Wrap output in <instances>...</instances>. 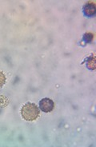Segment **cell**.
<instances>
[{"label": "cell", "instance_id": "obj_1", "mask_svg": "<svg viewBox=\"0 0 96 147\" xmlns=\"http://www.w3.org/2000/svg\"><path fill=\"white\" fill-rule=\"evenodd\" d=\"M20 112L22 118L28 121H35L40 114V111L37 105L31 102L24 104L21 108Z\"/></svg>", "mask_w": 96, "mask_h": 147}, {"label": "cell", "instance_id": "obj_2", "mask_svg": "<svg viewBox=\"0 0 96 147\" xmlns=\"http://www.w3.org/2000/svg\"><path fill=\"white\" fill-rule=\"evenodd\" d=\"M39 109L44 113H50L55 108L54 101L49 98H44L40 100L39 102Z\"/></svg>", "mask_w": 96, "mask_h": 147}, {"label": "cell", "instance_id": "obj_3", "mask_svg": "<svg viewBox=\"0 0 96 147\" xmlns=\"http://www.w3.org/2000/svg\"><path fill=\"white\" fill-rule=\"evenodd\" d=\"M83 13L87 17H92L95 15L96 7L95 3H87L83 7Z\"/></svg>", "mask_w": 96, "mask_h": 147}, {"label": "cell", "instance_id": "obj_4", "mask_svg": "<svg viewBox=\"0 0 96 147\" xmlns=\"http://www.w3.org/2000/svg\"><path fill=\"white\" fill-rule=\"evenodd\" d=\"M93 38H94V34L92 33H86L84 35H83V38H82V40L84 41L87 43H90L93 41Z\"/></svg>", "mask_w": 96, "mask_h": 147}, {"label": "cell", "instance_id": "obj_5", "mask_svg": "<svg viewBox=\"0 0 96 147\" xmlns=\"http://www.w3.org/2000/svg\"><path fill=\"white\" fill-rule=\"evenodd\" d=\"M9 104V100L4 95L0 96V107H5Z\"/></svg>", "mask_w": 96, "mask_h": 147}, {"label": "cell", "instance_id": "obj_6", "mask_svg": "<svg viewBox=\"0 0 96 147\" xmlns=\"http://www.w3.org/2000/svg\"><path fill=\"white\" fill-rule=\"evenodd\" d=\"M6 81H7V78H6L5 74L2 71H0V88L3 86V85L6 83Z\"/></svg>", "mask_w": 96, "mask_h": 147}]
</instances>
